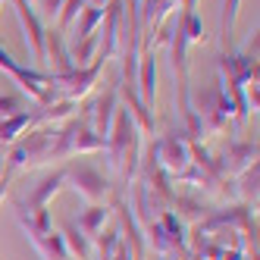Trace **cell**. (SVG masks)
<instances>
[{
  "instance_id": "cell-1",
  "label": "cell",
  "mask_w": 260,
  "mask_h": 260,
  "mask_svg": "<svg viewBox=\"0 0 260 260\" xmlns=\"http://www.w3.org/2000/svg\"><path fill=\"white\" fill-rule=\"evenodd\" d=\"M63 176H66V182H72V188H76L85 201H91V204H98L107 194V188H110L104 173L98 170V166H91L88 160H72L63 170Z\"/></svg>"
},
{
  "instance_id": "cell-2",
  "label": "cell",
  "mask_w": 260,
  "mask_h": 260,
  "mask_svg": "<svg viewBox=\"0 0 260 260\" xmlns=\"http://www.w3.org/2000/svg\"><path fill=\"white\" fill-rule=\"evenodd\" d=\"M154 160L163 173H173L179 176L185 166L191 163V138H185V132H173L157 141V151H154Z\"/></svg>"
},
{
  "instance_id": "cell-3",
  "label": "cell",
  "mask_w": 260,
  "mask_h": 260,
  "mask_svg": "<svg viewBox=\"0 0 260 260\" xmlns=\"http://www.w3.org/2000/svg\"><path fill=\"white\" fill-rule=\"evenodd\" d=\"M13 7H16V16H19V22H22V31H25V44H31V53H35V60H47L44 57V25L38 19V13H35L25 0H13Z\"/></svg>"
},
{
  "instance_id": "cell-4",
  "label": "cell",
  "mask_w": 260,
  "mask_h": 260,
  "mask_svg": "<svg viewBox=\"0 0 260 260\" xmlns=\"http://www.w3.org/2000/svg\"><path fill=\"white\" fill-rule=\"evenodd\" d=\"M44 57L53 60V82H60L66 79L72 69H76V63H72V53L66 47V38H63V31H47L44 35Z\"/></svg>"
},
{
  "instance_id": "cell-5",
  "label": "cell",
  "mask_w": 260,
  "mask_h": 260,
  "mask_svg": "<svg viewBox=\"0 0 260 260\" xmlns=\"http://www.w3.org/2000/svg\"><path fill=\"white\" fill-rule=\"evenodd\" d=\"M116 110H119V104H116V88H107L104 94L94 101V107H91V116H94V132L98 138H104L107 141V135H110V125H113V116H116Z\"/></svg>"
},
{
  "instance_id": "cell-6",
  "label": "cell",
  "mask_w": 260,
  "mask_h": 260,
  "mask_svg": "<svg viewBox=\"0 0 260 260\" xmlns=\"http://www.w3.org/2000/svg\"><path fill=\"white\" fill-rule=\"evenodd\" d=\"M63 185H66V176H63V170H57V173H47V176L38 182V188H35V191L28 194V204L16 201V207H25V210H47L50 198L57 194V191L63 188Z\"/></svg>"
},
{
  "instance_id": "cell-7",
  "label": "cell",
  "mask_w": 260,
  "mask_h": 260,
  "mask_svg": "<svg viewBox=\"0 0 260 260\" xmlns=\"http://www.w3.org/2000/svg\"><path fill=\"white\" fill-rule=\"evenodd\" d=\"M135 88L141 91V104L151 110L154 107V94H157V60H154V50L151 47L141 53V69H138Z\"/></svg>"
},
{
  "instance_id": "cell-8",
  "label": "cell",
  "mask_w": 260,
  "mask_h": 260,
  "mask_svg": "<svg viewBox=\"0 0 260 260\" xmlns=\"http://www.w3.org/2000/svg\"><path fill=\"white\" fill-rule=\"evenodd\" d=\"M216 163H219V173H222V176H226V173H245L251 163H257V144H251V141L232 144Z\"/></svg>"
},
{
  "instance_id": "cell-9",
  "label": "cell",
  "mask_w": 260,
  "mask_h": 260,
  "mask_svg": "<svg viewBox=\"0 0 260 260\" xmlns=\"http://www.w3.org/2000/svg\"><path fill=\"white\" fill-rule=\"evenodd\" d=\"M104 138H98L91 128L82 125V119H72V138H69V151L72 154H88V151H101Z\"/></svg>"
},
{
  "instance_id": "cell-10",
  "label": "cell",
  "mask_w": 260,
  "mask_h": 260,
  "mask_svg": "<svg viewBox=\"0 0 260 260\" xmlns=\"http://www.w3.org/2000/svg\"><path fill=\"white\" fill-rule=\"evenodd\" d=\"M63 245L69 251V257L76 254L79 260H91V238L76 226V222H66L63 226Z\"/></svg>"
},
{
  "instance_id": "cell-11",
  "label": "cell",
  "mask_w": 260,
  "mask_h": 260,
  "mask_svg": "<svg viewBox=\"0 0 260 260\" xmlns=\"http://www.w3.org/2000/svg\"><path fill=\"white\" fill-rule=\"evenodd\" d=\"M31 122H38V113H28V110H22V113H16V116H10V119H0V144L16 141Z\"/></svg>"
},
{
  "instance_id": "cell-12",
  "label": "cell",
  "mask_w": 260,
  "mask_h": 260,
  "mask_svg": "<svg viewBox=\"0 0 260 260\" xmlns=\"http://www.w3.org/2000/svg\"><path fill=\"white\" fill-rule=\"evenodd\" d=\"M104 7H94V4H91V7H85L82 13H79V25H76V35H72V41H85L88 38V35H94V28L104 22Z\"/></svg>"
},
{
  "instance_id": "cell-13",
  "label": "cell",
  "mask_w": 260,
  "mask_h": 260,
  "mask_svg": "<svg viewBox=\"0 0 260 260\" xmlns=\"http://www.w3.org/2000/svg\"><path fill=\"white\" fill-rule=\"evenodd\" d=\"M110 219V210L107 207H101V204H91V207L79 216V229L88 235V238H94L101 229H104V222Z\"/></svg>"
},
{
  "instance_id": "cell-14",
  "label": "cell",
  "mask_w": 260,
  "mask_h": 260,
  "mask_svg": "<svg viewBox=\"0 0 260 260\" xmlns=\"http://www.w3.org/2000/svg\"><path fill=\"white\" fill-rule=\"evenodd\" d=\"M179 25H182L185 41H188V44H204V41H207V31H204V22H201L198 13H182Z\"/></svg>"
},
{
  "instance_id": "cell-15",
  "label": "cell",
  "mask_w": 260,
  "mask_h": 260,
  "mask_svg": "<svg viewBox=\"0 0 260 260\" xmlns=\"http://www.w3.org/2000/svg\"><path fill=\"white\" fill-rule=\"evenodd\" d=\"M241 0H222V16H219V35H222V44L229 47L232 41V28H235V13H238Z\"/></svg>"
},
{
  "instance_id": "cell-16",
  "label": "cell",
  "mask_w": 260,
  "mask_h": 260,
  "mask_svg": "<svg viewBox=\"0 0 260 260\" xmlns=\"http://www.w3.org/2000/svg\"><path fill=\"white\" fill-rule=\"evenodd\" d=\"M85 10V0H63V7H60V31H66L72 22H76V16Z\"/></svg>"
},
{
  "instance_id": "cell-17",
  "label": "cell",
  "mask_w": 260,
  "mask_h": 260,
  "mask_svg": "<svg viewBox=\"0 0 260 260\" xmlns=\"http://www.w3.org/2000/svg\"><path fill=\"white\" fill-rule=\"evenodd\" d=\"M241 198L257 201V163H251L245 170V176H241Z\"/></svg>"
},
{
  "instance_id": "cell-18",
  "label": "cell",
  "mask_w": 260,
  "mask_h": 260,
  "mask_svg": "<svg viewBox=\"0 0 260 260\" xmlns=\"http://www.w3.org/2000/svg\"><path fill=\"white\" fill-rule=\"evenodd\" d=\"M16 113H22V104L19 98H10V94H0V119H10Z\"/></svg>"
},
{
  "instance_id": "cell-19",
  "label": "cell",
  "mask_w": 260,
  "mask_h": 260,
  "mask_svg": "<svg viewBox=\"0 0 260 260\" xmlns=\"http://www.w3.org/2000/svg\"><path fill=\"white\" fill-rule=\"evenodd\" d=\"M38 7L44 16H60V7H63V0H38Z\"/></svg>"
},
{
  "instance_id": "cell-20",
  "label": "cell",
  "mask_w": 260,
  "mask_h": 260,
  "mask_svg": "<svg viewBox=\"0 0 260 260\" xmlns=\"http://www.w3.org/2000/svg\"><path fill=\"white\" fill-rule=\"evenodd\" d=\"M94 7H104V0H94Z\"/></svg>"
},
{
  "instance_id": "cell-21",
  "label": "cell",
  "mask_w": 260,
  "mask_h": 260,
  "mask_svg": "<svg viewBox=\"0 0 260 260\" xmlns=\"http://www.w3.org/2000/svg\"><path fill=\"white\" fill-rule=\"evenodd\" d=\"M0 4H4V0H0Z\"/></svg>"
}]
</instances>
